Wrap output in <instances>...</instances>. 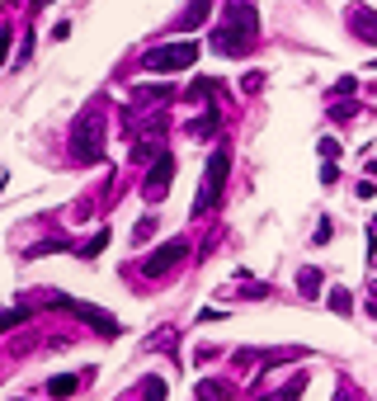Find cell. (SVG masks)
I'll return each mask as SVG.
<instances>
[{
  "mask_svg": "<svg viewBox=\"0 0 377 401\" xmlns=\"http://www.w3.org/2000/svg\"><path fill=\"white\" fill-rule=\"evenodd\" d=\"M208 5H213V0H193V5H188L184 15L175 19V28H198L203 19H208Z\"/></svg>",
  "mask_w": 377,
  "mask_h": 401,
  "instance_id": "11",
  "label": "cell"
},
{
  "mask_svg": "<svg viewBox=\"0 0 377 401\" xmlns=\"http://www.w3.org/2000/svg\"><path fill=\"white\" fill-rule=\"evenodd\" d=\"M302 392H307V373H297L293 382H288V387H278L269 401H302Z\"/></svg>",
  "mask_w": 377,
  "mask_h": 401,
  "instance_id": "14",
  "label": "cell"
},
{
  "mask_svg": "<svg viewBox=\"0 0 377 401\" xmlns=\"http://www.w3.org/2000/svg\"><path fill=\"white\" fill-rule=\"evenodd\" d=\"M193 397H198V401H231V397H236V387L222 382V377H203V382L193 387Z\"/></svg>",
  "mask_w": 377,
  "mask_h": 401,
  "instance_id": "9",
  "label": "cell"
},
{
  "mask_svg": "<svg viewBox=\"0 0 377 401\" xmlns=\"http://www.w3.org/2000/svg\"><path fill=\"white\" fill-rule=\"evenodd\" d=\"M170 180H175V156H170V151H156V165H151V175H146V185H142L146 203H161L165 194H170Z\"/></svg>",
  "mask_w": 377,
  "mask_h": 401,
  "instance_id": "7",
  "label": "cell"
},
{
  "mask_svg": "<svg viewBox=\"0 0 377 401\" xmlns=\"http://www.w3.org/2000/svg\"><path fill=\"white\" fill-rule=\"evenodd\" d=\"M76 387H81V382H76V373H57L52 382H48V397H71V392H76Z\"/></svg>",
  "mask_w": 377,
  "mask_h": 401,
  "instance_id": "12",
  "label": "cell"
},
{
  "mask_svg": "<svg viewBox=\"0 0 377 401\" xmlns=\"http://www.w3.org/2000/svg\"><path fill=\"white\" fill-rule=\"evenodd\" d=\"M142 397L146 401H165V377H146V382H142Z\"/></svg>",
  "mask_w": 377,
  "mask_h": 401,
  "instance_id": "18",
  "label": "cell"
},
{
  "mask_svg": "<svg viewBox=\"0 0 377 401\" xmlns=\"http://www.w3.org/2000/svg\"><path fill=\"white\" fill-rule=\"evenodd\" d=\"M184 255H188V241H184V236L165 241V245H156V250L142 260V274H146V279H161V274H170V269L180 265Z\"/></svg>",
  "mask_w": 377,
  "mask_h": 401,
  "instance_id": "6",
  "label": "cell"
},
{
  "mask_svg": "<svg viewBox=\"0 0 377 401\" xmlns=\"http://www.w3.org/2000/svg\"><path fill=\"white\" fill-rule=\"evenodd\" d=\"M260 43V5L255 0H222V19L213 28V53L245 57Z\"/></svg>",
  "mask_w": 377,
  "mask_h": 401,
  "instance_id": "1",
  "label": "cell"
},
{
  "mask_svg": "<svg viewBox=\"0 0 377 401\" xmlns=\"http://www.w3.org/2000/svg\"><path fill=\"white\" fill-rule=\"evenodd\" d=\"M335 401H349V397H345V392H340V397H335Z\"/></svg>",
  "mask_w": 377,
  "mask_h": 401,
  "instance_id": "27",
  "label": "cell"
},
{
  "mask_svg": "<svg viewBox=\"0 0 377 401\" xmlns=\"http://www.w3.org/2000/svg\"><path fill=\"white\" fill-rule=\"evenodd\" d=\"M349 28H354V38L377 43V10H368V5H349Z\"/></svg>",
  "mask_w": 377,
  "mask_h": 401,
  "instance_id": "8",
  "label": "cell"
},
{
  "mask_svg": "<svg viewBox=\"0 0 377 401\" xmlns=\"http://www.w3.org/2000/svg\"><path fill=\"white\" fill-rule=\"evenodd\" d=\"M354 194H358V198H373L377 185H373V180H358V189H354Z\"/></svg>",
  "mask_w": 377,
  "mask_h": 401,
  "instance_id": "24",
  "label": "cell"
},
{
  "mask_svg": "<svg viewBox=\"0 0 377 401\" xmlns=\"http://www.w3.org/2000/svg\"><path fill=\"white\" fill-rule=\"evenodd\" d=\"M104 245H108V232H95V236L85 241V245H81V250H76V255H81V260H95V255H99Z\"/></svg>",
  "mask_w": 377,
  "mask_h": 401,
  "instance_id": "17",
  "label": "cell"
},
{
  "mask_svg": "<svg viewBox=\"0 0 377 401\" xmlns=\"http://www.w3.org/2000/svg\"><path fill=\"white\" fill-rule=\"evenodd\" d=\"M5 53H10V28H0V62H5Z\"/></svg>",
  "mask_w": 377,
  "mask_h": 401,
  "instance_id": "26",
  "label": "cell"
},
{
  "mask_svg": "<svg viewBox=\"0 0 377 401\" xmlns=\"http://www.w3.org/2000/svg\"><path fill=\"white\" fill-rule=\"evenodd\" d=\"M226 170H231V151L217 147L213 156H208V170H203V189H198V198H193V217H203V213L217 208V198H222V189H226Z\"/></svg>",
  "mask_w": 377,
  "mask_h": 401,
  "instance_id": "3",
  "label": "cell"
},
{
  "mask_svg": "<svg viewBox=\"0 0 377 401\" xmlns=\"http://www.w3.org/2000/svg\"><path fill=\"white\" fill-rule=\"evenodd\" d=\"M354 90H358V80H354V76H340V80H335V95H354Z\"/></svg>",
  "mask_w": 377,
  "mask_h": 401,
  "instance_id": "21",
  "label": "cell"
},
{
  "mask_svg": "<svg viewBox=\"0 0 377 401\" xmlns=\"http://www.w3.org/2000/svg\"><path fill=\"white\" fill-rule=\"evenodd\" d=\"M330 312H340V317H349V312H354L349 288H330Z\"/></svg>",
  "mask_w": 377,
  "mask_h": 401,
  "instance_id": "15",
  "label": "cell"
},
{
  "mask_svg": "<svg viewBox=\"0 0 377 401\" xmlns=\"http://www.w3.org/2000/svg\"><path fill=\"white\" fill-rule=\"evenodd\" d=\"M151 232H156V217H146V222H137V232H133V241H137V245H142V241L151 236Z\"/></svg>",
  "mask_w": 377,
  "mask_h": 401,
  "instance_id": "20",
  "label": "cell"
},
{
  "mask_svg": "<svg viewBox=\"0 0 377 401\" xmlns=\"http://www.w3.org/2000/svg\"><path fill=\"white\" fill-rule=\"evenodd\" d=\"M170 95H175V85H137L133 90L137 104H146V100H170Z\"/></svg>",
  "mask_w": 377,
  "mask_h": 401,
  "instance_id": "13",
  "label": "cell"
},
{
  "mask_svg": "<svg viewBox=\"0 0 377 401\" xmlns=\"http://www.w3.org/2000/svg\"><path fill=\"white\" fill-rule=\"evenodd\" d=\"M43 302H52V307H61V312H71L76 321L95 326V335H118V330H123V326H118V317H108V312L90 307V302H76V297H61V293H43Z\"/></svg>",
  "mask_w": 377,
  "mask_h": 401,
  "instance_id": "5",
  "label": "cell"
},
{
  "mask_svg": "<svg viewBox=\"0 0 377 401\" xmlns=\"http://www.w3.org/2000/svg\"><path fill=\"white\" fill-rule=\"evenodd\" d=\"M340 156V142H330V137H321V160H335Z\"/></svg>",
  "mask_w": 377,
  "mask_h": 401,
  "instance_id": "22",
  "label": "cell"
},
{
  "mask_svg": "<svg viewBox=\"0 0 377 401\" xmlns=\"http://www.w3.org/2000/svg\"><path fill=\"white\" fill-rule=\"evenodd\" d=\"M28 321V307H10V312H0V330H10V326H24Z\"/></svg>",
  "mask_w": 377,
  "mask_h": 401,
  "instance_id": "19",
  "label": "cell"
},
{
  "mask_svg": "<svg viewBox=\"0 0 377 401\" xmlns=\"http://www.w3.org/2000/svg\"><path fill=\"white\" fill-rule=\"evenodd\" d=\"M193 62H198V43H193V38L165 43V48H146V57H142V66H146V71H161V76H175V71H184Z\"/></svg>",
  "mask_w": 377,
  "mask_h": 401,
  "instance_id": "4",
  "label": "cell"
},
{
  "mask_svg": "<svg viewBox=\"0 0 377 401\" xmlns=\"http://www.w3.org/2000/svg\"><path fill=\"white\" fill-rule=\"evenodd\" d=\"M297 288H302L307 297H316V288H321V269H302V274H297Z\"/></svg>",
  "mask_w": 377,
  "mask_h": 401,
  "instance_id": "16",
  "label": "cell"
},
{
  "mask_svg": "<svg viewBox=\"0 0 377 401\" xmlns=\"http://www.w3.org/2000/svg\"><path fill=\"white\" fill-rule=\"evenodd\" d=\"M330 236H335V227H330V222H321V227H316V245H325Z\"/></svg>",
  "mask_w": 377,
  "mask_h": 401,
  "instance_id": "25",
  "label": "cell"
},
{
  "mask_svg": "<svg viewBox=\"0 0 377 401\" xmlns=\"http://www.w3.org/2000/svg\"><path fill=\"white\" fill-rule=\"evenodd\" d=\"M71 160L76 165L104 160V100H90L85 113L71 123Z\"/></svg>",
  "mask_w": 377,
  "mask_h": 401,
  "instance_id": "2",
  "label": "cell"
},
{
  "mask_svg": "<svg viewBox=\"0 0 377 401\" xmlns=\"http://www.w3.org/2000/svg\"><path fill=\"white\" fill-rule=\"evenodd\" d=\"M217 123H222V109L208 104L203 113H198V118H193V123H188V137H213V133H217Z\"/></svg>",
  "mask_w": 377,
  "mask_h": 401,
  "instance_id": "10",
  "label": "cell"
},
{
  "mask_svg": "<svg viewBox=\"0 0 377 401\" xmlns=\"http://www.w3.org/2000/svg\"><path fill=\"white\" fill-rule=\"evenodd\" d=\"M335 180H340V170H335V160H325L321 165V185H335Z\"/></svg>",
  "mask_w": 377,
  "mask_h": 401,
  "instance_id": "23",
  "label": "cell"
}]
</instances>
